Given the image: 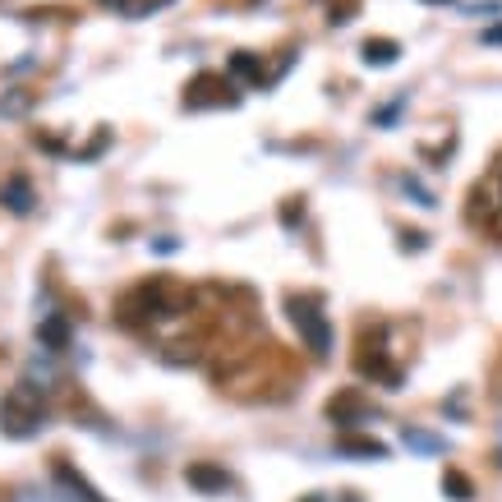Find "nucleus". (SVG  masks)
<instances>
[{
    "label": "nucleus",
    "mask_w": 502,
    "mask_h": 502,
    "mask_svg": "<svg viewBox=\"0 0 502 502\" xmlns=\"http://www.w3.org/2000/svg\"><path fill=\"white\" fill-rule=\"evenodd\" d=\"M51 489H56V502H107L88 484V474L78 470L74 461H65V457L51 461Z\"/></svg>",
    "instance_id": "nucleus-8"
},
{
    "label": "nucleus",
    "mask_w": 502,
    "mask_h": 502,
    "mask_svg": "<svg viewBox=\"0 0 502 502\" xmlns=\"http://www.w3.org/2000/svg\"><path fill=\"white\" fill-rule=\"evenodd\" d=\"M46 425V387L37 378H19L5 401H0V433L5 438H33Z\"/></svg>",
    "instance_id": "nucleus-5"
},
{
    "label": "nucleus",
    "mask_w": 502,
    "mask_h": 502,
    "mask_svg": "<svg viewBox=\"0 0 502 502\" xmlns=\"http://www.w3.org/2000/svg\"><path fill=\"white\" fill-rule=\"evenodd\" d=\"M107 143H111V129H107V125H101V129H97V134H93V143H88L84 152H78V157H84V162H93V157H97L101 148H107Z\"/></svg>",
    "instance_id": "nucleus-20"
},
{
    "label": "nucleus",
    "mask_w": 502,
    "mask_h": 502,
    "mask_svg": "<svg viewBox=\"0 0 502 502\" xmlns=\"http://www.w3.org/2000/svg\"><path fill=\"white\" fill-rule=\"evenodd\" d=\"M406 442H410V447H419V452H438V447H442L438 438H429V433H419V429H406Z\"/></svg>",
    "instance_id": "nucleus-22"
},
{
    "label": "nucleus",
    "mask_w": 502,
    "mask_h": 502,
    "mask_svg": "<svg viewBox=\"0 0 502 502\" xmlns=\"http://www.w3.org/2000/svg\"><path fill=\"white\" fill-rule=\"evenodd\" d=\"M184 484L198 489V493H207V498H217V493H231V489H235V480H231L222 466H213V461H190V466H184Z\"/></svg>",
    "instance_id": "nucleus-10"
},
{
    "label": "nucleus",
    "mask_w": 502,
    "mask_h": 502,
    "mask_svg": "<svg viewBox=\"0 0 502 502\" xmlns=\"http://www.w3.org/2000/svg\"><path fill=\"white\" fill-rule=\"evenodd\" d=\"M300 502H328L323 493H309V498H300Z\"/></svg>",
    "instance_id": "nucleus-25"
},
{
    "label": "nucleus",
    "mask_w": 502,
    "mask_h": 502,
    "mask_svg": "<svg viewBox=\"0 0 502 502\" xmlns=\"http://www.w3.org/2000/svg\"><path fill=\"white\" fill-rule=\"evenodd\" d=\"M336 452H346V457H368V461H383V457H387V442H378V438H360V433H341V438H336Z\"/></svg>",
    "instance_id": "nucleus-13"
},
{
    "label": "nucleus",
    "mask_w": 502,
    "mask_h": 502,
    "mask_svg": "<svg viewBox=\"0 0 502 502\" xmlns=\"http://www.w3.org/2000/svg\"><path fill=\"white\" fill-rule=\"evenodd\" d=\"M304 217V198H286L281 203V226H296Z\"/></svg>",
    "instance_id": "nucleus-21"
},
{
    "label": "nucleus",
    "mask_w": 502,
    "mask_h": 502,
    "mask_svg": "<svg viewBox=\"0 0 502 502\" xmlns=\"http://www.w3.org/2000/svg\"><path fill=\"white\" fill-rule=\"evenodd\" d=\"M111 5L120 14H129V19H139V14H152V10H166L171 0H111Z\"/></svg>",
    "instance_id": "nucleus-17"
},
{
    "label": "nucleus",
    "mask_w": 502,
    "mask_h": 502,
    "mask_svg": "<svg viewBox=\"0 0 502 502\" xmlns=\"http://www.w3.org/2000/svg\"><path fill=\"white\" fill-rule=\"evenodd\" d=\"M484 42H489V46H502V23H493V28L484 33Z\"/></svg>",
    "instance_id": "nucleus-24"
},
{
    "label": "nucleus",
    "mask_w": 502,
    "mask_h": 502,
    "mask_svg": "<svg viewBox=\"0 0 502 502\" xmlns=\"http://www.w3.org/2000/svg\"><path fill=\"white\" fill-rule=\"evenodd\" d=\"M466 217H470V226H474V231H489L493 240H502V157L489 166V175H484V180H474Z\"/></svg>",
    "instance_id": "nucleus-6"
},
{
    "label": "nucleus",
    "mask_w": 502,
    "mask_h": 502,
    "mask_svg": "<svg viewBox=\"0 0 502 502\" xmlns=\"http://www.w3.org/2000/svg\"><path fill=\"white\" fill-rule=\"evenodd\" d=\"M184 111H217V107H240V93H235L231 74H217V69H203L184 84Z\"/></svg>",
    "instance_id": "nucleus-7"
},
{
    "label": "nucleus",
    "mask_w": 502,
    "mask_h": 502,
    "mask_svg": "<svg viewBox=\"0 0 502 502\" xmlns=\"http://www.w3.org/2000/svg\"><path fill=\"white\" fill-rule=\"evenodd\" d=\"M231 74H235V78H245L249 88H263V84H268V69L258 65L254 51H235V56H231Z\"/></svg>",
    "instance_id": "nucleus-15"
},
{
    "label": "nucleus",
    "mask_w": 502,
    "mask_h": 502,
    "mask_svg": "<svg viewBox=\"0 0 502 502\" xmlns=\"http://www.w3.org/2000/svg\"><path fill=\"white\" fill-rule=\"evenodd\" d=\"M33 143H37V148H46V152H61V139H56V134H42V129L33 134Z\"/></svg>",
    "instance_id": "nucleus-23"
},
{
    "label": "nucleus",
    "mask_w": 502,
    "mask_h": 502,
    "mask_svg": "<svg viewBox=\"0 0 502 502\" xmlns=\"http://www.w3.org/2000/svg\"><path fill=\"white\" fill-rule=\"evenodd\" d=\"M415 328L410 323H360L355 332V368L360 378H374L383 387H401L406 360L415 355Z\"/></svg>",
    "instance_id": "nucleus-3"
},
{
    "label": "nucleus",
    "mask_w": 502,
    "mask_h": 502,
    "mask_svg": "<svg viewBox=\"0 0 502 502\" xmlns=\"http://www.w3.org/2000/svg\"><path fill=\"white\" fill-rule=\"evenodd\" d=\"M425 5H452V0H425Z\"/></svg>",
    "instance_id": "nucleus-27"
},
{
    "label": "nucleus",
    "mask_w": 502,
    "mask_h": 502,
    "mask_svg": "<svg viewBox=\"0 0 502 502\" xmlns=\"http://www.w3.org/2000/svg\"><path fill=\"white\" fill-rule=\"evenodd\" d=\"M0 203H5L10 207V213H19V217H28L33 213V180L28 175H23V171H14L10 180H5V190H0Z\"/></svg>",
    "instance_id": "nucleus-11"
},
{
    "label": "nucleus",
    "mask_w": 502,
    "mask_h": 502,
    "mask_svg": "<svg viewBox=\"0 0 502 502\" xmlns=\"http://www.w3.org/2000/svg\"><path fill=\"white\" fill-rule=\"evenodd\" d=\"M33 107V93H14V97H0V116H23V111H28Z\"/></svg>",
    "instance_id": "nucleus-18"
},
{
    "label": "nucleus",
    "mask_w": 502,
    "mask_h": 502,
    "mask_svg": "<svg viewBox=\"0 0 502 502\" xmlns=\"http://www.w3.org/2000/svg\"><path fill=\"white\" fill-rule=\"evenodd\" d=\"M286 319L300 336V351H309V360H328L332 355V319L323 313V296L319 290H290L286 296Z\"/></svg>",
    "instance_id": "nucleus-4"
},
{
    "label": "nucleus",
    "mask_w": 502,
    "mask_h": 502,
    "mask_svg": "<svg viewBox=\"0 0 502 502\" xmlns=\"http://www.w3.org/2000/svg\"><path fill=\"white\" fill-rule=\"evenodd\" d=\"M360 14V0H332V23H351Z\"/></svg>",
    "instance_id": "nucleus-19"
},
{
    "label": "nucleus",
    "mask_w": 502,
    "mask_h": 502,
    "mask_svg": "<svg viewBox=\"0 0 502 502\" xmlns=\"http://www.w3.org/2000/svg\"><path fill=\"white\" fill-rule=\"evenodd\" d=\"M360 56H364V65L387 69V65H396V56H401V42H392V37H368V42L360 46Z\"/></svg>",
    "instance_id": "nucleus-14"
},
{
    "label": "nucleus",
    "mask_w": 502,
    "mask_h": 502,
    "mask_svg": "<svg viewBox=\"0 0 502 502\" xmlns=\"http://www.w3.org/2000/svg\"><path fill=\"white\" fill-rule=\"evenodd\" d=\"M37 341L46 351H69V319L65 313H42V323H37Z\"/></svg>",
    "instance_id": "nucleus-12"
},
{
    "label": "nucleus",
    "mask_w": 502,
    "mask_h": 502,
    "mask_svg": "<svg viewBox=\"0 0 502 502\" xmlns=\"http://www.w3.org/2000/svg\"><path fill=\"white\" fill-rule=\"evenodd\" d=\"M442 493L452 498V502H470V498H474V484H470V474H461L457 466H447V470H442Z\"/></svg>",
    "instance_id": "nucleus-16"
},
{
    "label": "nucleus",
    "mask_w": 502,
    "mask_h": 502,
    "mask_svg": "<svg viewBox=\"0 0 502 502\" xmlns=\"http://www.w3.org/2000/svg\"><path fill=\"white\" fill-rule=\"evenodd\" d=\"M207 378L222 396L231 401H245V406H258V401H286L290 392H296V364L290 355L277 346V341H245V346H235L231 355L213 360L207 364Z\"/></svg>",
    "instance_id": "nucleus-1"
},
{
    "label": "nucleus",
    "mask_w": 502,
    "mask_h": 502,
    "mask_svg": "<svg viewBox=\"0 0 502 502\" xmlns=\"http://www.w3.org/2000/svg\"><path fill=\"white\" fill-rule=\"evenodd\" d=\"M190 304H194V286L190 281H180L171 272H157V277L134 281L116 300V323L125 332H139L148 341V336H157L162 328H171Z\"/></svg>",
    "instance_id": "nucleus-2"
},
{
    "label": "nucleus",
    "mask_w": 502,
    "mask_h": 502,
    "mask_svg": "<svg viewBox=\"0 0 502 502\" xmlns=\"http://www.w3.org/2000/svg\"><path fill=\"white\" fill-rule=\"evenodd\" d=\"M336 502H360V498H355V493H341V498H336Z\"/></svg>",
    "instance_id": "nucleus-26"
},
{
    "label": "nucleus",
    "mask_w": 502,
    "mask_h": 502,
    "mask_svg": "<svg viewBox=\"0 0 502 502\" xmlns=\"http://www.w3.org/2000/svg\"><path fill=\"white\" fill-rule=\"evenodd\" d=\"M374 415V406L364 401V392L360 387H341L332 401H328V419L332 425H341V429H355V425H364V419Z\"/></svg>",
    "instance_id": "nucleus-9"
}]
</instances>
